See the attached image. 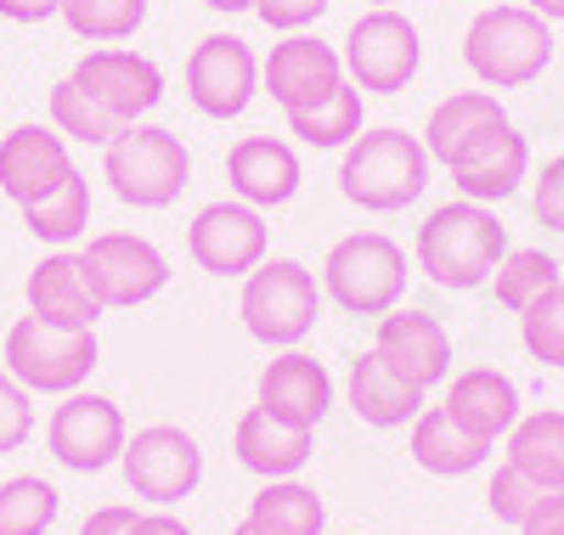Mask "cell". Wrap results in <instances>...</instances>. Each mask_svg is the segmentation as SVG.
<instances>
[{
  "label": "cell",
  "mask_w": 564,
  "mask_h": 535,
  "mask_svg": "<svg viewBox=\"0 0 564 535\" xmlns=\"http://www.w3.org/2000/svg\"><path fill=\"white\" fill-rule=\"evenodd\" d=\"M417 271L430 276L435 287H446V294H475V287H486L508 254V226L497 220L491 204H441L430 209V220L417 226Z\"/></svg>",
  "instance_id": "obj_1"
},
{
  "label": "cell",
  "mask_w": 564,
  "mask_h": 535,
  "mask_svg": "<svg viewBox=\"0 0 564 535\" xmlns=\"http://www.w3.org/2000/svg\"><path fill=\"white\" fill-rule=\"evenodd\" d=\"M430 170L435 159L423 153V135H406L401 124H372L339 159V192L367 215H395L423 198Z\"/></svg>",
  "instance_id": "obj_2"
},
{
  "label": "cell",
  "mask_w": 564,
  "mask_h": 535,
  "mask_svg": "<svg viewBox=\"0 0 564 535\" xmlns=\"http://www.w3.org/2000/svg\"><path fill=\"white\" fill-rule=\"evenodd\" d=\"M102 181L130 209H170L181 198V186L193 181V153H186V141L175 130L135 119L102 148Z\"/></svg>",
  "instance_id": "obj_3"
},
{
  "label": "cell",
  "mask_w": 564,
  "mask_h": 535,
  "mask_svg": "<svg viewBox=\"0 0 564 535\" xmlns=\"http://www.w3.org/2000/svg\"><path fill=\"white\" fill-rule=\"evenodd\" d=\"M463 63L491 90H520L553 63V29L531 7H486L463 34Z\"/></svg>",
  "instance_id": "obj_4"
},
{
  "label": "cell",
  "mask_w": 564,
  "mask_h": 535,
  "mask_svg": "<svg viewBox=\"0 0 564 535\" xmlns=\"http://www.w3.org/2000/svg\"><path fill=\"white\" fill-rule=\"evenodd\" d=\"M238 316H243L249 338H260L265 350H300L316 327V316H322L316 271L300 265V260H260L243 276Z\"/></svg>",
  "instance_id": "obj_5"
},
{
  "label": "cell",
  "mask_w": 564,
  "mask_h": 535,
  "mask_svg": "<svg viewBox=\"0 0 564 535\" xmlns=\"http://www.w3.org/2000/svg\"><path fill=\"white\" fill-rule=\"evenodd\" d=\"M322 294L345 316H384L406 294V249L384 231H350L322 260Z\"/></svg>",
  "instance_id": "obj_6"
},
{
  "label": "cell",
  "mask_w": 564,
  "mask_h": 535,
  "mask_svg": "<svg viewBox=\"0 0 564 535\" xmlns=\"http://www.w3.org/2000/svg\"><path fill=\"white\" fill-rule=\"evenodd\" d=\"M97 327H57L45 316H18L7 327V372L29 395H74L97 372Z\"/></svg>",
  "instance_id": "obj_7"
},
{
  "label": "cell",
  "mask_w": 564,
  "mask_h": 535,
  "mask_svg": "<svg viewBox=\"0 0 564 535\" xmlns=\"http://www.w3.org/2000/svg\"><path fill=\"white\" fill-rule=\"evenodd\" d=\"M119 468H124V484L135 502L175 507L204 484V446L181 423H148L124 440Z\"/></svg>",
  "instance_id": "obj_8"
},
{
  "label": "cell",
  "mask_w": 564,
  "mask_h": 535,
  "mask_svg": "<svg viewBox=\"0 0 564 535\" xmlns=\"http://www.w3.org/2000/svg\"><path fill=\"white\" fill-rule=\"evenodd\" d=\"M345 79L356 90H379V96H395L412 85L417 63H423V40H417V23L395 7H372L350 23L345 34Z\"/></svg>",
  "instance_id": "obj_9"
},
{
  "label": "cell",
  "mask_w": 564,
  "mask_h": 535,
  "mask_svg": "<svg viewBox=\"0 0 564 535\" xmlns=\"http://www.w3.org/2000/svg\"><path fill=\"white\" fill-rule=\"evenodd\" d=\"M79 265L108 310H135L170 287V254L135 231H97L79 249Z\"/></svg>",
  "instance_id": "obj_10"
},
{
  "label": "cell",
  "mask_w": 564,
  "mask_h": 535,
  "mask_svg": "<svg viewBox=\"0 0 564 535\" xmlns=\"http://www.w3.org/2000/svg\"><path fill=\"white\" fill-rule=\"evenodd\" d=\"M124 412L108 401V395H85V389H74V395H63V406H52V417H45V446H52V457L74 473H102L124 457Z\"/></svg>",
  "instance_id": "obj_11"
},
{
  "label": "cell",
  "mask_w": 564,
  "mask_h": 535,
  "mask_svg": "<svg viewBox=\"0 0 564 535\" xmlns=\"http://www.w3.org/2000/svg\"><path fill=\"white\" fill-rule=\"evenodd\" d=\"M260 90V57L238 34H204L186 57V96L204 119H238Z\"/></svg>",
  "instance_id": "obj_12"
},
{
  "label": "cell",
  "mask_w": 564,
  "mask_h": 535,
  "mask_svg": "<svg viewBox=\"0 0 564 535\" xmlns=\"http://www.w3.org/2000/svg\"><path fill=\"white\" fill-rule=\"evenodd\" d=\"M265 242H271L265 215L238 204V198L204 204L193 215V226H186V254L209 276H249L265 260Z\"/></svg>",
  "instance_id": "obj_13"
},
{
  "label": "cell",
  "mask_w": 564,
  "mask_h": 535,
  "mask_svg": "<svg viewBox=\"0 0 564 535\" xmlns=\"http://www.w3.org/2000/svg\"><path fill=\"white\" fill-rule=\"evenodd\" d=\"M79 90H90L97 102L119 119V124H135L148 119L159 102H164V68L153 57L130 52V45H97V52H85L68 74Z\"/></svg>",
  "instance_id": "obj_14"
},
{
  "label": "cell",
  "mask_w": 564,
  "mask_h": 535,
  "mask_svg": "<svg viewBox=\"0 0 564 535\" xmlns=\"http://www.w3.org/2000/svg\"><path fill=\"white\" fill-rule=\"evenodd\" d=\"M260 85L271 90V102L282 113H300L345 85V57L316 34H282L271 45V57L260 63Z\"/></svg>",
  "instance_id": "obj_15"
},
{
  "label": "cell",
  "mask_w": 564,
  "mask_h": 535,
  "mask_svg": "<svg viewBox=\"0 0 564 535\" xmlns=\"http://www.w3.org/2000/svg\"><path fill=\"white\" fill-rule=\"evenodd\" d=\"M446 170H452L457 198H468V204H502L531 175V141L513 130V119L508 124H491L480 141H468V148Z\"/></svg>",
  "instance_id": "obj_16"
},
{
  "label": "cell",
  "mask_w": 564,
  "mask_h": 535,
  "mask_svg": "<svg viewBox=\"0 0 564 535\" xmlns=\"http://www.w3.org/2000/svg\"><path fill=\"white\" fill-rule=\"evenodd\" d=\"M372 350L384 367H395L406 383H417L423 395L452 372V332L430 316V310H384L379 332H372Z\"/></svg>",
  "instance_id": "obj_17"
},
{
  "label": "cell",
  "mask_w": 564,
  "mask_h": 535,
  "mask_svg": "<svg viewBox=\"0 0 564 535\" xmlns=\"http://www.w3.org/2000/svg\"><path fill=\"white\" fill-rule=\"evenodd\" d=\"M254 406H265L271 417L294 423V428H316L327 412H334V378H327V367L305 350H276L260 367Z\"/></svg>",
  "instance_id": "obj_18"
},
{
  "label": "cell",
  "mask_w": 564,
  "mask_h": 535,
  "mask_svg": "<svg viewBox=\"0 0 564 535\" xmlns=\"http://www.w3.org/2000/svg\"><path fill=\"white\" fill-rule=\"evenodd\" d=\"M300 153L289 148L282 135H243V141H231V153H226V186H231V198L249 204V209H282V204H294V192H300Z\"/></svg>",
  "instance_id": "obj_19"
},
{
  "label": "cell",
  "mask_w": 564,
  "mask_h": 535,
  "mask_svg": "<svg viewBox=\"0 0 564 535\" xmlns=\"http://www.w3.org/2000/svg\"><path fill=\"white\" fill-rule=\"evenodd\" d=\"M68 170H74L68 141L52 124H18V130L0 135V192H7L18 209L45 198Z\"/></svg>",
  "instance_id": "obj_20"
},
{
  "label": "cell",
  "mask_w": 564,
  "mask_h": 535,
  "mask_svg": "<svg viewBox=\"0 0 564 535\" xmlns=\"http://www.w3.org/2000/svg\"><path fill=\"white\" fill-rule=\"evenodd\" d=\"M441 406L452 412L457 428H468L475 440L497 446V440H508V428L520 423V383H513L508 372H497V367H468V372L452 378Z\"/></svg>",
  "instance_id": "obj_21"
},
{
  "label": "cell",
  "mask_w": 564,
  "mask_h": 535,
  "mask_svg": "<svg viewBox=\"0 0 564 535\" xmlns=\"http://www.w3.org/2000/svg\"><path fill=\"white\" fill-rule=\"evenodd\" d=\"M23 299H29V316H45V321H57V327H97L102 321V299H97V287H90L79 254L57 249V254H45L29 282H23Z\"/></svg>",
  "instance_id": "obj_22"
},
{
  "label": "cell",
  "mask_w": 564,
  "mask_h": 535,
  "mask_svg": "<svg viewBox=\"0 0 564 535\" xmlns=\"http://www.w3.org/2000/svg\"><path fill=\"white\" fill-rule=\"evenodd\" d=\"M231 451L260 479H300V468L316 457V428H294L271 417L265 406H249L231 428Z\"/></svg>",
  "instance_id": "obj_23"
},
{
  "label": "cell",
  "mask_w": 564,
  "mask_h": 535,
  "mask_svg": "<svg viewBox=\"0 0 564 535\" xmlns=\"http://www.w3.org/2000/svg\"><path fill=\"white\" fill-rule=\"evenodd\" d=\"M345 401H350V412H356L367 428H401V423H412L423 406H430L417 383H406L395 367L379 361V350H367V356L350 361V372H345Z\"/></svg>",
  "instance_id": "obj_24"
},
{
  "label": "cell",
  "mask_w": 564,
  "mask_h": 535,
  "mask_svg": "<svg viewBox=\"0 0 564 535\" xmlns=\"http://www.w3.org/2000/svg\"><path fill=\"white\" fill-rule=\"evenodd\" d=\"M406 451H412V462H417L423 473H435V479H463V473L486 468V457H491V446L475 440L468 428H457L446 406H423V412L412 417Z\"/></svg>",
  "instance_id": "obj_25"
},
{
  "label": "cell",
  "mask_w": 564,
  "mask_h": 535,
  "mask_svg": "<svg viewBox=\"0 0 564 535\" xmlns=\"http://www.w3.org/2000/svg\"><path fill=\"white\" fill-rule=\"evenodd\" d=\"M491 124H508V108L491 90H452L446 102H435L430 119H423V153L435 164H452L468 141H480Z\"/></svg>",
  "instance_id": "obj_26"
},
{
  "label": "cell",
  "mask_w": 564,
  "mask_h": 535,
  "mask_svg": "<svg viewBox=\"0 0 564 535\" xmlns=\"http://www.w3.org/2000/svg\"><path fill=\"white\" fill-rule=\"evenodd\" d=\"M508 468H520L525 479H536L542 491H564V412L542 406V412H520V423L508 428Z\"/></svg>",
  "instance_id": "obj_27"
},
{
  "label": "cell",
  "mask_w": 564,
  "mask_h": 535,
  "mask_svg": "<svg viewBox=\"0 0 564 535\" xmlns=\"http://www.w3.org/2000/svg\"><path fill=\"white\" fill-rule=\"evenodd\" d=\"M243 524L254 535H322L327 529V507L305 479H265L249 496Z\"/></svg>",
  "instance_id": "obj_28"
},
{
  "label": "cell",
  "mask_w": 564,
  "mask_h": 535,
  "mask_svg": "<svg viewBox=\"0 0 564 535\" xmlns=\"http://www.w3.org/2000/svg\"><path fill=\"white\" fill-rule=\"evenodd\" d=\"M23 226L40 237V242H74V237H85L90 231V181L79 175V170H68L45 198H34V204H23Z\"/></svg>",
  "instance_id": "obj_29"
},
{
  "label": "cell",
  "mask_w": 564,
  "mask_h": 535,
  "mask_svg": "<svg viewBox=\"0 0 564 535\" xmlns=\"http://www.w3.org/2000/svg\"><path fill=\"white\" fill-rule=\"evenodd\" d=\"M282 119H289V135H300L305 148H339V153L367 130V124H361V90H356L350 79H345L334 96H322L316 108L282 113Z\"/></svg>",
  "instance_id": "obj_30"
},
{
  "label": "cell",
  "mask_w": 564,
  "mask_h": 535,
  "mask_svg": "<svg viewBox=\"0 0 564 535\" xmlns=\"http://www.w3.org/2000/svg\"><path fill=\"white\" fill-rule=\"evenodd\" d=\"M63 513V496L52 479L40 473H12L0 479V535H45Z\"/></svg>",
  "instance_id": "obj_31"
},
{
  "label": "cell",
  "mask_w": 564,
  "mask_h": 535,
  "mask_svg": "<svg viewBox=\"0 0 564 535\" xmlns=\"http://www.w3.org/2000/svg\"><path fill=\"white\" fill-rule=\"evenodd\" d=\"M52 130L63 135V141H85V148H108V141L124 130L97 96L90 90H79L74 79H57L52 85Z\"/></svg>",
  "instance_id": "obj_32"
},
{
  "label": "cell",
  "mask_w": 564,
  "mask_h": 535,
  "mask_svg": "<svg viewBox=\"0 0 564 535\" xmlns=\"http://www.w3.org/2000/svg\"><path fill=\"white\" fill-rule=\"evenodd\" d=\"M553 282H564L553 254H542V249H508L502 265H497V276H491V294H497L502 310L520 316L525 305H536V299L547 294Z\"/></svg>",
  "instance_id": "obj_33"
},
{
  "label": "cell",
  "mask_w": 564,
  "mask_h": 535,
  "mask_svg": "<svg viewBox=\"0 0 564 535\" xmlns=\"http://www.w3.org/2000/svg\"><path fill=\"white\" fill-rule=\"evenodd\" d=\"M57 18L90 45H113L148 23V0H63Z\"/></svg>",
  "instance_id": "obj_34"
},
{
  "label": "cell",
  "mask_w": 564,
  "mask_h": 535,
  "mask_svg": "<svg viewBox=\"0 0 564 535\" xmlns=\"http://www.w3.org/2000/svg\"><path fill=\"white\" fill-rule=\"evenodd\" d=\"M520 345L536 367L564 372V282H553L536 305L520 310Z\"/></svg>",
  "instance_id": "obj_35"
},
{
  "label": "cell",
  "mask_w": 564,
  "mask_h": 535,
  "mask_svg": "<svg viewBox=\"0 0 564 535\" xmlns=\"http://www.w3.org/2000/svg\"><path fill=\"white\" fill-rule=\"evenodd\" d=\"M542 496H547L542 484L525 479L520 468H508V462H502V468L491 473V484H486V507H491V518H497V524H513V529L531 518V507H536Z\"/></svg>",
  "instance_id": "obj_36"
},
{
  "label": "cell",
  "mask_w": 564,
  "mask_h": 535,
  "mask_svg": "<svg viewBox=\"0 0 564 535\" xmlns=\"http://www.w3.org/2000/svg\"><path fill=\"white\" fill-rule=\"evenodd\" d=\"M29 434H34V395L0 367V457L23 451Z\"/></svg>",
  "instance_id": "obj_37"
},
{
  "label": "cell",
  "mask_w": 564,
  "mask_h": 535,
  "mask_svg": "<svg viewBox=\"0 0 564 535\" xmlns=\"http://www.w3.org/2000/svg\"><path fill=\"white\" fill-rule=\"evenodd\" d=\"M334 0H254V12H260V23L265 29H276V34H305Z\"/></svg>",
  "instance_id": "obj_38"
},
{
  "label": "cell",
  "mask_w": 564,
  "mask_h": 535,
  "mask_svg": "<svg viewBox=\"0 0 564 535\" xmlns=\"http://www.w3.org/2000/svg\"><path fill=\"white\" fill-rule=\"evenodd\" d=\"M531 215H536L547 231H564V159H547V164H542L536 192H531Z\"/></svg>",
  "instance_id": "obj_39"
},
{
  "label": "cell",
  "mask_w": 564,
  "mask_h": 535,
  "mask_svg": "<svg viewBox=\"0 0 564 535\" xmlns=\"http://www.w3.org/2000/svg\"><path fill=\"white\" fill-rule=\"evenodd\" d=\"M130 524H135V507L130 502H108V507H90L85 513L79 535H130Z\"/></svg>",
  "instance_id": "obj_40"
},
{
  "label": "cell",
  "mask_w": 564,
  "mask_h": 535,
  "mask_svg": "<svg viewBox=\"0 0 564 535\" xmlns=\"http://www.w3.org/2000/svg\"><path fill=\"white\" fill-rule=\"evenodd\" d=\"M520 535H564V491H547L520 524Z\"/></svg>",
  "instance_id": "obj_41"
},
{
  "label": "cell",
  "mask_w": 564,
  "mask_h": 535,
  "mask_svg": "<svg viewBox=\"0 0 564 535\" xmlns=\"http://www.w3.org/2000/svg\"><path fill=\"white\" fill-rule=\"evenodd\" d=\"M57 12H63V0H0V18L7 23H45Z\"/></svg>",
  "instance_id": "obj_42"
},
{
  "label": "cell",
  "mask_w": 564,
  "mask_h": 535,
  "mask_svg": "<svg viewBox=\"0 0 564 535\" xmlns=\"http://www.w3.org/2000/svg\"><path fill=\"white\" fill-rule=\"evenodd\" d=\"M130 535H193L170 507H153V513H135V524H130Z\"/></svg>",
  "instance_id": "obj_43"
},
{
  "label": "cell",
  "mask_w": 564,
  "mask_h": 535,
  "mask_svg": "<svg viewBox=\"0 0 564 535\" xmlns=\"http://www.w3.org/2000/svg\"><path fill=\"white\" fill-rule=\"evenodd\" d=\"M531 12H542L547 23H564V0H525Z\"/></svg>",
  "instance_id": "obj_44"
},
{
  "label": "cell",
  "mask_w": 564,
  "mask_h": 535,
  "mask_svg": "<svg viewBox=\"0 0 564 535\" xmlns=\"http://www.w3.org/2000/svg\"><path fill=\"white\" fill-rule=\"evenodd\" d=\"M209 12H254V0H204Z\"/></svg>",
  "instance_id": "obj_45"
},
{
  "label": "cell",
  "mask_w": 564,
  "mask_h": 535,
  "mask_svg": "<svg viewBox=\"0 0 564 535\" xmlns=\"http://www.w3.org/2000/svg\"><path fill=\"white\" fill-rule=\"evenodd\" d=\"M372 7H401V0H372Z\"/></svg>",
  "instance_id": "obj_46"
},
{
  "label": "cell",
  "mask_w": 564,
  "mask_h": 535,
  "mask_svg": "<svg viewBox=\"0 0 564 535\" xmlns=\"http://www.w3.org/2000/svg\"><path fill=\"white\" fill-rule=\"evenodd\" d=\"M231 535H254V529H249V524H238V529H231Z\"/></svg>",
  "instance_id": "obj_47"
}]
</instances>
